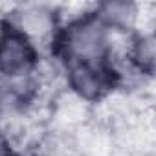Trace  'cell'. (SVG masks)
Wrapping results in <instances>:
<instances>
[{
    "mask_svg": "<svg viewBox=\"0 0 156 156\" xmlns=\"http://www.w3.org/2000/svg\"><path fill=\"white\" fill-rule=\"evenodd\" d=\"M101 22L107 26V24H114V26H127L132 22L134 15H136V9L132 4H127V2H108V4H103L101 6Z\"/></svg>",
    "mask_w": 156,
    "mask_h": 156,
    "instance_id": "obj_5",
    "label": "cell"
},
{
    "mask_svg": "<svg viewBox=\"0 0 156 156\" xmlns=\"http://www.w3.org/2000/svg\"><path fill=\"white\" fill-rule=\"evenodd\" d=\"M0 33H2V31H0Z\"/></svg>",
    "mask_w": 156,
    "mask_h": 156,
    "instance_id": "obj_7",
    "label": "cell"
},
{
    "mask_svg": "<svg viewBox=\"0 0 156 156\" xmlns=\"http://www.w3.org/2000/svg\"><path fill=\"white\" fill-rule=\"evenodd\" d=\"M64 50L73 64L103 66L108 51L107 26L99 17H85L73 22L64 37Z\"/></svg>",
    "mask_w": 156,
    "mask_h": 156,
    "instance_id": "obj_1",
    "label": "cell"
},
{
    "mask_svg": "<svg viewBox=\"0 0 156 156\" xmlns=\"http://www.w3.org/2000/svg\"><path fill=\"white\" fill-rule=\"evenodd\" d=\"M53 30V13L44 6H28L19 11V30L24 37H46Z\"/></svg>",
    "mask_w": 156,
    "mask_h": 156,
    "instance_id": "obj_3",
    "label": "cell"
},
{
    "mask_svg": "<svg viewBox=\"0 0 156 156\" xmlns=\"http://www.w3.org/2000/svg\"><path fill=\"white\" fill-rule=\"evenodd\" d=\"M33 46L28 37L17 30H8L0 33V72L19 77L24 75L33 64Z\"/></svg>",
    "mask_w": 156,
    "mask_h": 156,
    "instance_id": "obj_2",
    "label": "cell"
},
{
    "mask_svg": "<svg viewBox=\"0 0 156 156\" xmlns=\"http://www.w3.org/2000/svg\"><path fill=\"white\" fill-rule=\"evenodd\" d=\"M72 87L85 98H96L105 88V70L103 66L73 64L70 70Z\"/></svg>",
    "mask_w": 156,
    "mask_h": 156,
    "instance_id": "obj_4",
    "label": "cell"
},
{
    "mask_svg": "<svg viewBox=\"0 0 156 156\" xmlns=\"http://www.w3.org/2000/svg\"><path fill=\"white\" fill-rule=\"evenodd\" d=\"M0 156H11V152H9V147L6 145V141L0 138Z\"/></svg>",
    "mask_w": 156,
    "mask_h": 156,
    "instance_id": "obj_6",
    "label": "cell"
}]
</instances>
